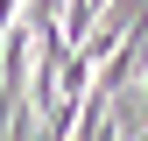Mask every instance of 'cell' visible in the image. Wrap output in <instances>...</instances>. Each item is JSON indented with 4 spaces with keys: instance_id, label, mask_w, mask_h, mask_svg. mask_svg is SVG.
Segmentation results:
<instances>
[{
    "instance_id": "obj_1",
    "label": "cell",
    "mask_w": 148,
    "mask_h": 141,
    "mask_svg": "<svg viewBox=\"0 0 148 141\" xmlns=\"http://www.w3.org/2000/svg\"><path fill=\"white\" fill-rule=\"evenodd\" d=\"M134 106H141V127H148V64H141V85H134Z\"/></svg>"
}]
</instances>
